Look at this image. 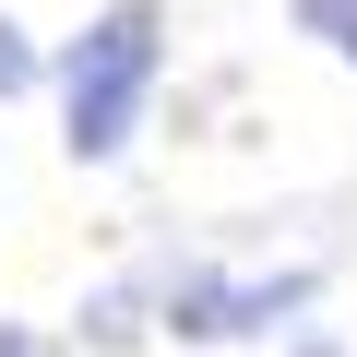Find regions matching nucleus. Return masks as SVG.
<instances>
[{
	"instance_id": "obj_2",
	"label": "nucleus",
	"mask_w": 357,
	"mask_h": 357,
	"mask_svg": "<svg viewBox=\"0 0 357 357\" xmlns=\"http://www.w3.org/2000/svg\"><path fill=\"white\" fill-rule=\"evenodd\" d=\"M310 310V274H215V262H178L167 274V333L227 345V333H274Z\"/></svg>"
},
{
	"instance_id": "obj_1",
	"label": "nucleus",
	"mask_w": 357,
	"mask_h": 357,
	"mask_svg": "<svg viewBox=\"0 0 357 357\" xmlns=\"http://www.w3.org/2000/svg\"><path fill=\"white\" fill-rule=\"evenodd\" d=\"M143 84H155V0H119V13H96L60 60V107H72V155H119L131 119H143Z\"/></svg>"
},
{
	"instance_id": "obj_5",
	"label": "nucleus",
	"mask_w": 357,
	"mask_h": 357,
	"mask_svg": "<svg viewBox=\"0 0 357 357\" xmlns=\"http://www.w3.org/2000/svg\"><path fill=\"white\" fill-rule=\"evenodd\" d=\"M0 357H36V345H24V333H0Z\"/></svg>"
},
{
	"instance_id": "obj_4",
	"label": "nucleus",
	"mask_w": 357,
	"mask_h": 357,
	"mask_svg": "<svg viewBox=\"0 0 357 357\" xmlns=\"http://www.w3.org/2000/svg\"><path fill=\"white\" fill-rule=\"evenodd\" d=\"M36 84V48H24V24H0V96H24Z\"/></svg>"
},
{
	"instance_id": "obj_3",
	"label": "nucleus",
	"mask_w": 357,
	"mask_h": 357,
	"mask_svg": "<svg viewBox=\"0 0 357 357\" xmlns=\"http://www.w3.org/2000/svg\"><path fill=\"white\" fill-rule=\"evenodd\" d=\"M286 13H298V36H321V48L357 60V0H286Z\"/></svg>"
}]
</instances>
